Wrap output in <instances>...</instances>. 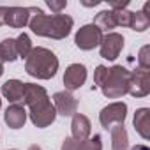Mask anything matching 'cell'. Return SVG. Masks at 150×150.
<instances>
[{
	"mask_svg": "<svg viewBox=\"0 0 150 150\" xmlns=\"http://www.w3.org/2000/svg\"><path fill=\"white\" fill-rule=\"evenodd\" d=\"M131 150H148V148H146L145 145H136V146H134V148H131Z\"/></svg>",
	"mask_w": 150,
	"mask_h": 150,
	"instance_id": "6da1fadb",
	"label": "cell"
}]
</instances>
